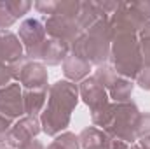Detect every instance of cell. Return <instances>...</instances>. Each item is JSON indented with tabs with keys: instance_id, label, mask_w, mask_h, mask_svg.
<instances>
[{
	"instance_id": "cell-34",
	"label": "cell",
	"mask_w": 150,
	"mask_h": 149,
	"mask_svg": "<svg viewBox=\"0 0 150 149\" xmlns=\"http://www.w3.org/2000/svg\"><path fill=\"white\" fill-rule=\"evenodd\" d=\"M0 149H7V148H5V144H2V142H0Z\"/></svg>"
},
{
	"instance_id": "cell-10",
	"label": "cell",
	"mask_w": 150,
	"mask_h": 149,
	"mask_svg": "<svg viewBox=\"0 0 150 149\" xmlns=\"http://www.w3.org/2000/svg\"><path fill=\"white\" fill-rule=\"evenodd\" d=\"M0 112L11 119H19L25 116L23 88L19 82L14 81L9 86L0 88Z\"/></svg>"
},
{
	"instance_id": "cell-3",
	"label": "cell",
	"mask_w": 150,
	"mask_h": 149,
	"mask_svg": "<svg viewBox=\"0 0 150 149\" xmlns=\"http://www.w3.org/2000/svg\"><path fill=\"white\" fill-rule=\"evenodd\" d=\"M110 18L98 19L87 30H84L79 39L70 46V53L86 60L91 65H105L110 60V44H112V32H110Z\"/></svg>"
},
{
	"instance_id": "cell-28",
	"label": "cell",
	"mask_w": 150,
	"mask_h": 149,
	"mask_svg": "<svg viewBox=\"0 0 150 149\" xmlns=\"http://www.w3.org/2000/svg\"><path fill=\"white\" fill-rule=\"evenodd\" d=\"M35 9L40 14H45V18H47L54 11V0H40V2H35Z\"/></svg>"
},
{
	"instance_id": "cell-22",
	"label": "cell",
	"mask_w": 150,
	"mask_h": 149,
	"mask_svg": "<svg viewBox=\"0 0 150 149\" xmlns=\"http://www.w3.org/2000/svg\"><path fill=\"white\" fill-rule=\"evenodd\" d=\"M138 42H140V49H142V56H143V67H150V19L140 30Z\"/></svg>"
},
{
	"instance_id": "cell-30",
	"label": "cell",
	"mask_w": 150,
	"mask_h": 149,
	"mask_svg": "<svg viewBox=\"0 0 150 149\" xmlns=\"http://www.w3.org/2000/svg\"><path fill=\"white\" fill-rule=\"evenodd\" d=\"M19 149H45V148H44V144H42L40 140L33 139V140H30L28 144H25L23 148H19Z\"/></svg>"
},
{
	"instance_id": "cell-26",
	"label": "cell",
	"mask_w": 150,
	"mask_h": 149,
	"mask_svg": "<svg viewBox=\"0 0 150 149\" xmlns=\"http://www.w3.org/2000/svg\"><path fill=\"white\" fill-rule=\"evenodd\" d=\"M12 125H14V119L4 116L0 112V142L2 144H5V137H7V133H9V130H11Z\"/></svg>"
},
{
	"instance_id": "cell-27",
	"label": "cell",
	"mask_w": 150,
	"mask_h": 149,
	"mask_svg": "<svg viewBox=\"0 0 150 149\" xmlns=\"http://www.w3.org/2000/svg\"><path fill=\"white\" fill-rule=\"evenodd\" d=\"M11 82H14V77H12V72H11V67L0 62V88L9 86Z\"/></svg>"
},
{
	"instance_id": "cell-23",
	"label": "cell",
	"mask_w": 150,
	"mask_h": 149,
	"mask_svg": "<svg viewBox=\"0 0 150 149\" xmlns=\"http://www.w3.org/2000/svg\"><path fill=\"white\" fill-rule=\"evenodd\" d=\"M5 5L16 21L19 18H23L25 14H28V11L32 9V2H28V0H5Z\"/></svg>"
},
{
	"instance_id": "cell-19",
	"label": "cell",
	"mask_w": 150,
	"mask_h": 149,
	"mask_svg": "<svg viewBox=\"0 0 150 149\" xmlns=\"http://www.w3.org/2000/svg\"><path fill=\"white\" fill-rule=\"evenodd\" d=\"M80 0H54V11L51 16H65L77 19L80 12Z\"/></svg>"
},
{
	"instance_id": "cell-2",
	"label": "cell",
	"mask_w": 150,
	"mask_h": 149,
	"mask_svg": "<svg viewBox=\"0 0 150 149\" xmlns=\"http://www.w3.org/2000/svg\"><path fill=\"white\" fill-rule=\"evenodd\" d=\"M140 116L138 105L129 100L122 104L110 102L107 107L91 112L94 126H100L110 139H119L127 144H134L136 137V121Z\"/></svg>"
},
{
	"instance_id": "cell-33",
	"label": "cell",
	"mask_w": 150,
	"mask_h": 149,
	"mask_svg": "<svg viewBox=\"0 0 150 149\" xmlns=\"http://www.w3.org/2000/svg\"><path fill=\"white\" fill-rule=\"evenodd\" d=\"M129 149H140V148H138V144L134 142V144H131V148H129Z\"/></svg>"
},
{
	"instance_id": "cell-1",
	"label": "cell",
	"mask_w": 150,
	"mask_h": 149,
	"mask_svg": "<svg viewBox=\"0 0 150 149\" xmlns=\"http://www.w3.org/2000/svg\"><path fill=\"white\" fill-rule=\"evenodd\" d=\"M79 100H80L79 84L67 79L51 84L47 91V104L42 114L38 116L42 132L51 137L67 132V128L70 126L72 112L75 111Z\"/></svg>"
},
{
	"instance_id": "cell-12",
	"label": "cell",
	"mask_w": 150,
	"mask_h": 149,
	"mask_svg": "<svg viewBox=\"0 0 150 149\" xmlns=\"http://www.w3.org/2000/svg\"><path fill=\"white\" fill-rule=\"evenodd\" d=\"M25 56V49L19 37L11 30H0V62L12 65Z\"/></svg>"
},
{
	"instance_id": "cell-24",
	"label": "cell",
	"mask_w": 150,
	"mask_h": 149,
	"mask_svg": "<svg viewBox=\"0 0 150 149\" xmlns=\"http://www.w3.org/2000/svg\"><path fill=\"white\" fill-rule=\"evenodd\" d=\"M136 137H150V112H140L136 121Z\"/></svg>"
},
{
	"instance_id": "cell-16",
	"label": "cell",
	"mask_w": 150,
	"mask_h": 149,
	"mask_svg": "<svg viewBox=\"0 0 150 149\" xmlns=\"http://www.w3.org/2000/svg\"><path fill=\"white\" fill-rule=\"evenodd\" d=\"M103 18H110L100 5V2L96 0H86L80 4V12L77 16V23L80 27V30H87L93 23H96L98 19H103Z\"/></svg>"
},
{
	"instance_id": "cell-6",
	"label": "cell",
	"mask_w": 150,
	"mask_h": 149,
	"mask_svg": "<svg viewBox=\"0 0 150 149\" xmlns=\"http://www.w3.org/2000/svg\"><path fill=\"white\" fill-rule=\"evenodd\" d=\"M18 37L21 40V44H23L25 56L28 60L38 62L40 49H42V46H44V42L47 39L44 21H40L37 18H26V19H23V23L19 25Z\"/></svg>"
},
{
	"instance_id": "cell-29",
	"label": "cell",
	"mask_w": 150,
	"mask_h": 149,
	"mask_svg": "<svg viewBox=\"0 0 150 149\" xmlns=\"http://www.w3.org/2000/svg\"><path fill=\"white\" fill-rule=\"evenodd\" d=\"M131 5L145 18L150 19V0H142V2H131Z\"/></svg>"
},
{
	"instance_id": "cell-15",
	"label": "cell",
	"mask_w": 150,
	"mask_h": 149,
	"mask_svg": "<svg viewBox=\"0 0 150 149\" xmlns=\"http://www.w3.org/2000/svg\"><path fill=\"white\" fill-rule=\"evenodd\" d=\"M91 70H93L91 63H87L86 60L75 56L72 53L63 62V74L67 77V81H72V82H82L84 79L89 77Z\"/></svg>"
},
{
	"instance_id": "cell-5",
	"label": "cell",
	"mask_w": 150,
	"mask_h": 149,
	"mask_svg": "<svg viewBox=\"0 0 150 149\" xmlns=\"http://www.w3.org/2000/svg\"><path fill=\"white\" fill-rule=\"evenodd\" d=\"M11 72L16 82L21 84V88L25 90H44L49 91V74H47V67L42 62H33L28 60L26 56H23L21 60H18L16 63L9 65Z\"/></svg>"
},
{
	"instance_id": "cell-14",
	"label": "cell",
	"mask_w": 150,
	"mask_h": 149,
	"mask_svg": "<svg viewBox=\"0 0 150 149\" xmlns=\"http://www.w3.org/2000/svg\"><path fill=\"white\" fill-rule=\"evenodd\" d=\"M79 142L82 149H110L112 139L96 126H87L79 133Z\"/></svg>"
},
{
	"instance_id": "cell-31",
	"label": "cell",
	"mask_w": 150,
	"mask_h": 149,
	"mask_svg": "<svg viewBox=\"0 0 150 149\" xmlns=\"http://www.w3.org/2000/svg\"><path fill=\"white\" fill-rule=\"evenodd\" d=\"M131 144L124 142V140H119V139H112V148L110 149H129Z\"/></svg>"
},
{
	"instance_id": "cell-7",
	"label": "cell",
	"mask_w": 150,
	"mask_h": 149,
	"mask_svg": "<svg viewBox=\"0 0 150 149\" xmlns=\"http://www.w3.org/2000/svg\"><path fill=\"white\" fill-rule=\"evenodd\" d=\"M147 21L149 19H145L131 5V2H120L117 11L108 19L112 37L119 35V34H140V30L147 25Z\"/></svg>"
},
{
	"instance_id": "cell-20",
	"label": "cell",
	"mask_w": 150,
	"mask_h": 149,
	"mask_svg": "<svg viewBox=\"0 0 150 149\" xmlns=\"http://www.w3.org/2000/svg\"><path fill=\"white\" fill-rule=\"evenodd\" d=\"M107 91L112 88L113 84L117 82V79L120 77V75L117 74V70L113 69L110 63H105V65H100V67H96V70H94V75H93Z\"/></svg>"
},
{
	"instance_id": "cell-32",
	"label": "cell",
	"mask_w": 150,
	"mask_h": 149,
	"mask_svg": "<svg viewBox=\"0 0 150 149\" xmlns=\"http://www.w3.org/2000/svg\"><path fill=\"white\" fill-rule=\"evenodd\" d=\"M138 148L140 149H150V137H143V139H138L136 140Z\"/></svg>"
},
{
	"instance_id": "cell-9",
	"label": "cell",
	"mask_w": 150,
	"mask_h": 149,
	"mask_svg": "<svg viewBox=\"0 0 150 149\" xmlns=\"http://www.w3.org/2000/svg\"><path fill=\"white\" fill-rule=\"evenodd\" d=\"M44 27H45L47 37L63 40L68 46H72L79 39V35L82 34L77 19L65 18V16H47L44 19Z\"/></svg>"
},
{
	"instance_id": "cell-13",
	"label": "cell",
	"mask_w": 150,
	"mask_h": 149,
	"mask_svg": "<svg viewBox=\"0 0 150 149\" xmlns=\"http://www.w3.org/2000/svg\"><path fill=\"white\" fill-rule=\"evenodd\" d=\"M68 54H70V46L67 42L47 37L44 46H42V49H40L38 60L44 65H59V63H63L67 60Z\"/></svg>"
},
{
	"instance_id": "cell-18",
	"label": "cell",
	"mask_w": 150,
	"mask_h": 149,
	"mask_svg": "<svg viewBox=\"0 0 150 149\" xmlns=\"http://www.w3.org/2000/svg\"><path fill=\"white\" fill-rule=\"evenodd\" d=\"M133 90H134V81L126 79V77H119L117 82L108 90V97H110V100L115 102V104L129 102L131 100V95H133Z\"/></svg>"
},
{
	"instance_id": "cell-17",
	"label": "cell",
	"mask_w": 150,
	"mask_h": 149,
	"mask_svg": "<svg viewBox=\"0 0 150 149\" xmlns=\"http://www.w3.org/2000/svg\"><path fill=\"white\" fill-rule=\"evenodd\" d=\"M23 104H25V116L42 114L45 104H47V91H44V90H23Z\"/></svg>"
},
{
	"instance_id": "cell-21",
	"label": "cell",
	"mask_w": 150,
	"mask_h": 149,
	"mask_svg": "<svg viewBox=\"0 0 150 149\" xmlns=\"http://www.w3.org/2000/svg\"><path fill=\"white\" fill-rule=\"evenodd\" d=\"M45 149H80L79 135H75L72 132H63V133L56 135L54 140Z\"/></svg>"
},
{
	"instance_id": "cell-4",
	"label": "cell",
	"mask_w": 150,
	"mask_h": 149,
	"mask_svg": "<svg viewBox=\"0 0 150 149\" xmlns=\"http://www.w3.org/2000/svg\"><path fill=\"white\" fill-rule=\"evenodd\" d=\"M110 65L120 77L136 81L143 69V56L138 42V34H119L112 37Z\"/></svg>"
},
{
	"instance_id": "cell-8",
	"label": "cell",
	"mask_w": 150,
	"mask_h": 149,
	"mask_svg": "<svg viewBox=\"0 0 150 149\" xmlns=\"http://www.w3.org/2000/svg\"><path fill=\"white\" fill-rule=\"evenodd\" d=\"M40 132L42 126L38 116H23L11 126L5 137V146L9 149H19L30 140H33Z\"/></svg>"
},
{
	"instance_id": "cell-11",
	"label": "cell",
	"mask_w": 150,
	"mask_h": 149,
	"mask_svg": "<svg viewBox=\"0 0 150 149\" xmlns=\"http://www.w3.org/2000/svg\"><path fill=\"white\" fill-rule=\"evenodd\" d=\"M79 95H80V100L89 107L91 112L100 111L110 104L108 91L94 77H87L79 84Z\"/></svg>"
},
{
	"instance_id": "cell-25",
	"label": "cell",
	"mask_w": 150,
	"mask_h": 149,
	"mask_svg": "<svg viewBox=\"0 0 150 149\" xmlns=\"http://www.w3.org/2000/svg\"><path fill=\"white\" fill-rule=\"evenodd\" d=\"M14 23H16V19L9 12V9L5 5V0H0V30H9Z\"/></svg>"
}]
</instances>
